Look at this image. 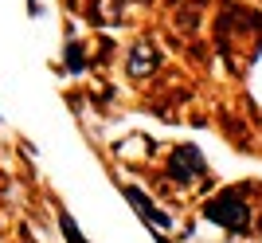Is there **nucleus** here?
Masks as SVG:
<instances>
[{"label": "nucleus", "instance_id": "obj_3", "mask_svg": "<svg viewBox=\"0 0 262 243\" xmlns=\"http://www.w3.org/2000/svg\"><path fill=\"white\" fill-rule=\"evenodd\" d=\"M125 196H129V204H133V208H137V212H141L145 220L153 224V232H157V235H161V228H172V216H164V212H157V208H153V200L145 196L141 188L125 185Z\"/></svg>", "mask_w": 262, "mask_h": 243}, {"label": "nucleus", "instance_id": "obj_6", "mask_svg": "<svg viewBox=\"0 0 262 243\" xmlns=\"http://www.w3.org/2000/svg\"><path fill=\"white\" fill-rule=\"evenodd\" d=\"M67 63H71V71H82V63H86V59H82V47H78V44L67 47Z\"/></svg>", "mask_w": 262, "mask_h": 243}, {"label": "nucleus", "instance_id": "obj_2", "mask_svg": "<svg viewBox=\"0 0 262 243\" xmlns=\"http://www.w3.org/2000/svg\"><path fill=\"white\" fill-rule=\"evenodd\" d=\"M208 173V161H204V153H200L196 145H176L172 157H168V177L180 180V185H188V180H196Z\"/></svg>", "mask_w": 262, "mask_h": 243}, {"label": "nucleus", "instance_id": "obj_5", "mask_svg": "<svg viewBox=\"0 0 262 243\" xmlns=\"http://www.w3.org/2000/svg\"><path fill=\"white\" fill-rule=\"evenodd\" d=\"M59 228H63V239H67V243H86V235L78 232L75 216H71L67 208H59Z\"/></svg>", "mask_w": 262, "mask_h": 243}, {"label": "nucleus", "instance_id": "obj_8", "mask_svg": "<svg viewBox=\"0 0 262 243\" xmlns=\"http://www.w3.org/2000/svg\"><path fill=\"white\" fill-rule=\"evenodd\" d=\"M258 232H262V220H258Z\"/></svg>", "mask_w": 262, "mask_h": 243}, {"label": "nucleus", "instance_id": "obj_1", "mask_svg": "<svg viewBox=\"0 0 262 243\" xmlns=\"http://www.w3.org/2000/svg\"><path fill=\"white\" fill-rule=\"evenodd\" d=\"M204 220L219 224L223 232L243 235L247 228H251V208H247V200H243L239 192H219L215 200H208V204H204Z\"/></svg>", "mask_w": 262, "mask_h": 243}, {"label": "nucleus", "instance_id": "obj_4", "mask_svg": "<svg viewBox=\"0 0 262 243\" xmlns=\"http://www.w3.org/2000/svg\"><path fill=\"white\" fill-rule=\"evenodd\" d=\"M157 51H153V44H133V51H129V75L133 78H141V75H153L157 71Z\"/></svg>", "mask_w": 262, "mask_h": 243}, {"label": "nucleus", "instance_id": "obj_7", "mask_svg": "<svg viewBox=\"0 0 262 243\" xmlns=\"http://www.w3.org/2000/svg\"><path fill=\"white\" fill-rule=\"evenodd\" d=\"M28 4H32V16H39V0H28Z\"/></svg>", "mask_w": 262, "mask_h": 243}]
</instances>
